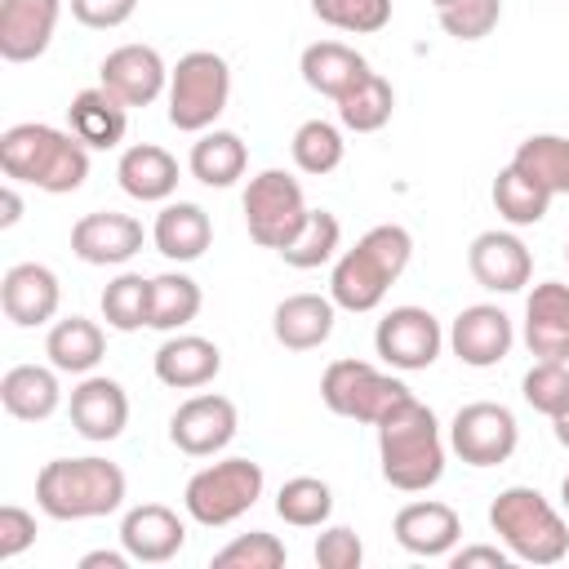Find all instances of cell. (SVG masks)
I'll use <instances>...</instances> for the list:
<instances>
[{"label":"cell","instance_id":"obj_1","mask_svg":"<svg viewBox=\"0 0 569 569\" xmlns=\"http://www.w3.org/2000/svg\"><path fill=\"white\" fill-rule=\"evenodd\" d=\"M409 258H413V236L400 222H378L333 258L329 298L338 302V311H351V316L378 311L391 284L405 276Z\"/></svg>","mask_w":569,"mask_h":569},{"label":"cell","instance_id":"obj_2","mask_svg":"<svg viewBox=\"0 0 569 569\" xmlns=\"http://www.w3.org/2000/svg\"><path fill=\"white\" fill-rule=\"evenodd\" d=\"M0 169L9 182L67 196V191H80L89 178V147L71 129L22 120L0 133Z\"/></svg>","mask_w":569,"mask_h":569},{"label":"cell","instance_id":"obj_3","mask_svg":"<svg viewBox=\"0 0 569 569\" xmlns=\"http://www.w3.org/2000/svg\"><path fill=\"white\" fill-rule=\"evenodd\" d=\"M378 467H382V480L400 493H427L431 485H440L445 476V436H440V422L436 413L409 396L405 405H396L378 427Z\"/></svg>","mask_w":569,"mask_h":569},{"label":"cell","instance_id":"obj_4","mask_svg":"<svg viewBox=\"0 0 569 569\" xmlns=\"http://www.w3.org/2000/svg\"><path fill=\"white\" fill-rule=\"evenodd\" d=\"M129 480L111 458H53L36 476V507L49 520H98L124 507Z\"/></svg>","mask_w":569,"mask_h":569},{"label":"cell","instance_id":"obj_5","mask_svg":"<svg viewBox=\"0 0 569 569\" xmlns=\"http://www.w3.org/2000/svg\"><path fill=\"white\" fill-rule=\"evenodd\" d=\"M489 529L520 565H560L569 556V525L533 485H507L489 502Z\"/></svg>","mask_w":569,"mask_h":569},{"label":"cell","instance_id":"obj_6","mask_svg":"<svg viewBox=\"0 0 569 569\" xmlns=\"http://www.w3.org/2000/svg\"><path fill=\"white\" fill-rule=\"evenodd\" d=\"M169 124L178 133H204L231 102V67L213 49H191L169 67Z\"/></svg>","mask_w":569,"mask_h":569},{"label":"cell","instance_id":"obj_7","mask_svg":"<svg viewBox=\"0 0 569 569\" xmlns=\"http://www.w3.org/2000/svg\"><path fill=\"white\" fill-rule=\"evenodd\" d=\"M262 462L253 458H222V462H209L200 467L187 489H182V507L196 525L204 529H222V525H236L258 498H262Z\"/></svg>","mask_w":569,"mask_h":569},{"label":"cell","instance_id":"obj_8","mask_svg":"<svg viewBox=\"0 0 569 569\" xmlns=\"http://www.w3.org/2000/svg\"><path fill=\"white\" fill-rule=\"evenodd\" d=\"M413 391L382 373L378 365L369 360H333L325 373H320V400L329 413L338 418H351V422H365V427H378L396 405H405Z\"/></svg>","mask_w":569,"mask_h":569},{"label":"cell","instance_id":"obj_9","mask_svg":"<svg viewBox=\"0 0 569 569\" xmlns=\"http://www.w3.org/2000/svg\"><path fill=\"white\" fill-rule=\"evenodd\" d=\"M240 209H244L249 240L262 244V249H276V253L302 231V222L311 213V204L302 196V182L293 173H284V169L253 173L244 196H240Z\"/></svg>","mask_w":569,"mask_h":569},{"label":"cell","instance_id":"obj_10","mask_svg":"<svg viewBox=\"0 0 569 569\" xmlns=\"http://www.w3.org/2000/svg\"><path fill=\"white\" fill-rule=\"evenodd\" d=\"M445 329L440 320L427 311V307H391L378 329H373V351L387 369H400V373H418V369H431L445 351Z\"/></svg>","mask_w":569,"mask_h":569},{"label":"cell","instance_id":"obj_11","mask_svg":"<svg viewBox=\"0 0 569 569\" xmlns=\"http://www.w3.org/2000/svg\"><path fill=\"white\" fill-rule=\"evenodd\" d=\"M516 445H520V422L498 400H471L449 418V449L467 467H498L516 453Z\"/></svg>","mask_w":569,"mask_h":569},{"label":"cell","instance_id":"obj_12","mask_svg":"<svg viewBox=\"0 0 569 569\" xmlns=\"http://www.w3.org/2000/svg\"><path fill=\"white\" fill-rule=\"evenodd\" d=\"M236 431H240V413L218 391H200V396L182 400L173 409V418H169V440L187 458H213V453H222L236 440Z\"/></svg>","mask_w":569,"mask_h":569},{"label":"cell","instance_id":"obj_13","mask_svg":"<svg viewBox=\"0 0 569 569\" xmlns=\"http://www.w3.org/2000/svg\"><path fill=\"white\" fill-rule=\"evenodd\" d=\"M449 351L467 365V369H493L511 356L516 347V325L498 302H471L453 316L449 325Z\"/></svg>","mask_w":569,"mask_h":569},{"label":"cell","instance_id":"obj_14","mask_svg":"<svg viewBox=\"0 0 569 569\" xmlns=\"http://www.w3.org/2000/svg\"><path fill=\"white\" fill-rule=\"evenodd\" d=\"M467 271L489 293H520L533 280V253L511 227H493L467 244Z\"/></svg>","mask_w":569,"mask_h":569},{"label":"cell","instance_id":"obj_15","mask_svg":"<svg viewBox=\"0 0 569 569\" xmlns=\"http://www.w3.org/2000/svg\"><path fill=\"white\" fill-rule=\"evenodd\" d=\"M67 413H71L76 436H84L89 445H111L129 427V396L116 378L84 373L67 396Z\"/></svg>","mask_w":569,"mask_h":569},{"label":"cell","instance_id":"obj_16","mask_svg":"<svg viewBox=\"0 0 569 569\" xmlns=\"http://www.w3.org/2000/svg\"><path fill=\"white\" fill-rule=\"evenodd\" d=\"M98 84L124 107H151L169 89V67L151 44H120L98 62Z\"/></svg>","mask_w":569,"mask_h":569},{"label":"cell","instance_id":"obj_17","mask_svg":"<svg viewBox=\"0 0 569 569\" xmlns=\"http://www.w3.org/2000/svg\"><path fill=\"white\" fill-rule=\"evenodd\" d=\"M142 222L116 209H93L71 227V253L89 267H124L133 253H142Z\"/></svg>","mask_w":569,"mask_h":569},{"label":"cell","instance_id":"obj_18","mask_svg":"<svg viewBox=\"0 0 569 569\" xmlns=\"http://www.w3.org/2000/svg\"><path fill=\"white\" fill-rule=\"evenodd\" d=\"M391 533L396 542L418 556V560H449V551L458 547L462 538V516L449 507V502H436V498H418V502H405L391 520Z\"/></svg>","mask_w":569,"mask_h":569},{"label":"cell","instance_id":"obj_19","mask_svg":"<svg viewBox=\"0 0 569 569\" xmlns=\"http://www.w3.org/2000/svg\"><path fill=\"white\" fill-rule=\"evenodd\" d=\"M0 307H4V320L18 325V329H36V325H49L62 307V284L53 276V267L44 262H13L0 280Z\"/></svg>","mask_w":569,"mask_h":569},{"label":"cell","instance_id":"obj_20","mask_svg":"<svg viewBox=\"0 0 569 569\" xmlns=\"http://www.w3.org/2000/svg\"><path fill=\"white\" fill-rule=\"evenodd\" d=\"M120 547L133 565H164L187 547V525L164 502H138L120 516Z\"/></svg>","mask_w":569,"mask_h":569},{"label":"cell","instance_id":"obj_21","mask_svg":"<svg viewBox=\"0 0 569 569\" xmlns=\"http://www.w3.org/2000/svg\"><path fill=\"white\" fill-rule=\"evenodd\" d=\"M525 347L533 360H565L569 365V284L542 280L525 298Z\"/></svg>","mask_w":569,"mask_h":569},{"label":"cell","instance_id":"obj_22","mask_svg":"<svg viewBox=\"0 0 569 569\" xmlns=\"http://www.w3.org/2000/svg\"><path fill=\"white\" fill-rule=\"evenodd\" d=\"M62 0H0V58L36 62L58 31Z\"/></svg>","mask_w":569,"mask_h":569},{"label":"cell","instance_id":"obj_23","mask_svg":"<svg viewBox=\"0 0 569 569\" xmlns=\"http://www.w3.org/2000/svg\"><path fill=\"white\" fill-rule=\"evenodd\" d=\"M151 369L173 391H200L222 373V351H218V342H209L200 333H169L156 347Z\"/></svg>","mask_w":569,"mask_h":569},{"label":"cell","instance_id":"obj_24","mask_svg":"<svg viewBox=\"0 0 569 569\" xmlns=\"http://www.w3.org/2000/svg\"><path fill=\"white\" fill-rule=\"evenodd\" d=\"M338 302L329 293H289L271 311V333L284 351H316L329 342Z\"/></svg>","mask_w":569,"mask_h":569},{"label":"cell","instance_id":"obj_25","mask_svg":"<svg viewBox=\"0 0 569 569\" xmlns=\"http://www.w3.org/2000/svg\"><path fill=\"white\" fill-rule=\"evenodd\" d=\"M116 182H120V191L129 200L164 204L178 191V160L156 142H133L116 160Z\"/></svg>","mask_w":569,"mask_h":569},{"label":"cell","instance_id":"obj_26","mask_svg":"<svg viewBox=\"0 0 569 569\" xmlns=\"http://www.w3.org/2000/svg\"><path fill=\"white\" fill-rule=\"evenodd\" d=\"M151 244L169 262H196L213 244V218L196 200H164L151 222Z\"/></svg>","mask_w":569,"mask_h":569},{"label":"cell","instance_id":"obj_27","mask_svg":"<svg viewBox=\"0 0 569 569\" xmlns=\"http://www.w3.org/2000/svg\"><path fill=\"white\" fill-rule=\"evenodd\" d=\"M67 129L89 147V151H111L124 142L129 129V107L120 98H111L102 84H89L71 98L67 107Z\"/></svg>","mask_w":569,"mask_h":569},{"label":"cell","instance_id":"obj_28","mask_svg":"<svg viewBox=\"0 0 569 569\" xmlns=\"http://www.w3.org/2000/svg\"><path fill=\"white\" fill-rule=\"evenodd\" d=\"M0 405L18 422H44L62 405V382L53 365H13L0 378Z\"/></svg>","mask_w":569,"mask_h":569},{"label":"cell","instance_id":"obj_29","mask_svg":"<svg viewBox=\"0 0 569 569\" xmlns=\"http://www.w3.org/2000/svg\"><path fill=\"white\" fill-rule=\"evenodd\" d=\"M298 71L307 80V89H316L320 98H342L347 89H356L365 76H369V62L360 49L342 44V40H316L302 49L298 58Z\"/></svg>","mask_w":569,"mask_h":569},{"label":"cell","instance_id":"obj_30","mask_svg":"<svg viewBox=\"0 0 569 569\" xmlns=\"http://www.w3.org/2000/svg\"><path fill=\"white\" fill-rule=\"evenodd\" d=\"M44 356H49V365H53L58 373L84 378V373H93L98 360L107 356V333H102V325L89 320V316H62V320H53L49 333H44Z\"/></svg>","mask_w":569,"mask_h":569},{"label":"cell","instance_id":"obj_31","mask_svg":"<svg viewBox=\"0 0 569 569\" xmlns=\"http://www.w3.org/2000/svg\"><path fill=\"white\" fill-rule=\"evenodd\" d=\"M187 169H191V178L204 182V187H218V191H222V187H236V182L244 178V169H249V147H244V138L231 133V129H204V133H196V142H191Z\"/></svg>","mask_w":569,"mask_h":569},{"label":"cell","instance_id":"obj_32","mask_svg":"<svg viewBox=\"0 0 569 569\" xmlns=\"http://www.w3.org/2000/svg\"><path fill=\"white\" fill-rule=\"evenodd\" d=\"M204 307V293L200 284L187 276V271H160L151 276V316H147V329H160V333H178L182 325H191Z\"/></svg>","mask_w":569,"mask_h":569},{"label":"cell","instance_id":"obj_33","mask_svg":"<svg viewBox=\"0 0 569 569\" xmlns=\"http://www.w3.org/2000/svg\"><path fill=\"white\" fill-rule=\"evenodd\" d=\"M489 196H493V209H498V218H502L507 227H533V222H542L547 209H551V200H556L542 182H533V178L520 173L516 164L498 169Z\"/></svg>","mask_w":569,"mask_h":569},{"label":"cell","instance_id":"obj_34","mask_svg":"<svg viewBox=\"0 0 569 569\" xmlns=\"http://www.w3.org/2000/svg\"><path fill=\"white\" fill-rule=\"evenodd\" d=\"M396 111V89L387 76L369 71L356 89H347L338 98V124L351 129V133H378Z\"/></svg>","mask_w":569,"mask_h":569},{"label":"cell","instance_id":"obj_35","mask_svg":"<svg viewBox=\"0 0 569 569\" xmlns=\"http://www.w3.org/2000/svg\"><path fill=\"white\" fill-rule=\"evenodd\" d=\"M511 164L520 173H529L533 182H542L551 196H569V138L565 133H529Z\"/></svg>","mask_w":569,"mask_h":569},{"label":"cell","instance_id":"obj_36","mask_svg":"<svg viewBox=\"0 0 569 569\" xmlns=\"http://www.w3.org/2000/svg\"><path fill=\"white\" fill-rule=\"evenodd\" d=\"M338 253H342V222L329 209H311L302 231L280 249L284 267H293V271H316V267L333 262Z\"/></svg>","mask_w":569,"mask_h":569},{"label":"cell","instance_id":"obj_37","mask_svg":"<svg viewBox=\"0 0 569 569\" xmlns=\"http://www.w3.org/2000/svg\"><path fill=\"white\" fill-rule=\"evenodd\" d=\"M289 156H293V164L302 169V173H311V178H325V173H333L338 164H342V156H347V142H342V124H333V120H302L298 129H293V142H289Z\"/></svg>","mask_w":569,"mask_h":569},{"label":"cell","instance_id":"obj_38","mask_svg":"<svg viewBox=\"0 0 569 569\" xmlns=\"http://www.w3.org/2000/svg\"><path fill=\"white\" fill-rule=\"evenodd\" d=\"M276 516L293 529H320L333 516V489L320 476H289L276 493Z\"/></svg>","mask_w":569,"mask_h":569},{"label":"cell","instance_id":"obj_39","mask_svg":"<svg viewBox=\"0 0 569 569\" xmlns=\"http://www.w3.org/2000/svg\"><path fill=\"white\" fill-rule=\"evenodd\" d=\"M147 316H151V276L120 271L116 280H107V289H102V320H107V329L133 333V329H147Z\"/></svg>","mask_w":569,"mask_h":569},{"label":"cell","instance_id":"obj_40","mask_svg":"<svg viewBox=\"0 0 569 569\" xmlns=\"http://www.w3.org/2000/svg\"><path fill=\"white\" fill-rule=\"evenodd\" d=\"M311 13L347 36H373L391 22V0H311Z\"/></svg>","mask_w":569,"mask_h":569},{"label":"cell","instance_id":"obj_41","mask_svg":"<svg viewBox=\"0 0 569 569\" xmlns=\"http://www.w3.org/2000/svg\"><path fill=\"white\" fill-rule=\"evenodd\" d=\"M289 560L284 542L267 529H249V533H236L222 551H213V569H280Z\"/></svg>","mask_w":569,"mask_h":569},{"label":"cell","instance_id":"obj_42","mask_svg":"<svg viewBox=\"0 0 569 569\" xmlns=\"http://www.w3.org/2000/svg\"><path fill=\"white\" fill-rule=\"evenodd\" d=\"M520 396L529 409L556 418L569 405V365L565 360H533L529 373L520 378Z\"/></svg>","mask_w":569,"mask_h":569},{"label":"cell","instance_id":"obj_43","mask_svg":"<svg viewBox=\"0 0 569 569\" xmlns=\"http://www.w3.org/2000/svg\"><path fill=\"white\" fill-rule=\"evenodd\" d=\"M502 18V0H453L440 9V27L445 36L471 44V40H485Z\"/></svg>","mask_w":569,"mask_h":569},{"label":"cell","instance_id":"obj_44","mask_svg":"<svg viewBox=\"0 0 569 569\" xmlns=\"http://www.w3.org/2000/svg\"><path fill=\"white\" fill-rule=\"evenodd\" d=\"M311 556H316L320 569H360L365 565V542L351 525H329V529H320Z\"/></svg>","mask_w":569,"mask_h":569},{"label":"cell","instance_id":"obj_45","mask_svg":"<svg viewBox=\"0 0 569 569\" xmlns=\"http://www.w3.org/2000/svg\"><path fill=\"white\" fill-rule=\"evenodd\" d=\"M138 13V0H71V18L89 31H116Z\"/></svg>","mask_w":569,"mask_h":569},{"label":"cell","instance_id":"obj_46","mask_svg":"<svg viewBox=\"0 0 569 569\" xmlns=\"http://www.w3.org/2000/svg\"><path fill=\"white\" fill-rule=\"evenodd\" d=\"M36 542V516L18 502L0 507V560H18Z\"/></svg>","mask_w":569,"mask_h":569},{"label":"cell","instance_id":"obj_47","mask_svg":"<svg viewBox=\"0 0 569 569\" xmlns=\"http://www.w3.org/2000/svg\"><path fill=\"white\" fill-rule=\"evenodd\" d=\"M449 565H453V569H476V565L507 569V565H511V551H507V547H489V542H476V547H453V551H449Z\"/></svg>","mask_w":569,"mask_h":569},{"label":"cell","instance_id":"obj_48","mask_svg":"<svg viewBox=\"0 0 569 569\" xmlns=\"http://www.w3.org/2000/svg\"><path fill=\"white\" fill-rule=\"evenodd\" d=\"M133 556L120 547V551H84L80 556V569H129Z\"/></svg>","mask_w":569,"mask_h":569},{"label":"cell","instance_id":"obj_49","mask_svg":"<svg viewBox=\"0 0 569 569\" xmlns=\"http://www.w3.org/2000/svg\"><path fill=\"white\" fill-rule=\"evenodd\" d=\"M0 227L9 231V227H18V218H22V196H18V187L13 182H4V191H0Z\"/></svg>","mask_w":569,"mask_h":569},{"label":"cell","instance_id":"obj_50","mask_svg":"<svg viewBox=\"0 0 569 569\" xmlns=\"http://www.w3.org/2000/svg\"><path fill=\"white\" fill-rule=\"evenodd\" d=\"M551 427H556V440H560V445L569 449V405H565V409H560V413L551 418Z\"/></svg>","mask_w":569,"mask_h":569},{"label":"cell","instance_id":"obj_51","mask_svg":"<svg viewBox=\"0 0 569 569\" xmlns=\"http://www.w3.org/2000/svg\"><path fill=\"white\" fill-rule=\"evenodd\" d=\"M560 502H565V511H569V476L560 480Z\"/></svg>","mask_w":569,"mask_h":569},{"label":"cell","instance_id":"obj_52","mask_svg":"<svg viewBox=\"0 0 569 569\" xmlns=\"http://www.w3.org/2000/svg\"><path fill=\"white\" fill-rule=\"evenodd\" d=\"M431 4H436V9H445V4H453V0H431Z\"/></svg>","mask_w":569,"mask_h":569},{"label":"cell","instance_id":"obj_53","mask_svg":"<svg viewBox=\"0 0 569 569\" xmlns=\"http://www.w3.org/2000/svg\"><path fill=\"white\" fill-rule=\"evenodd\" d=\"M565 262H569V240H565Z\"/></svg>","mask_w":569,"mask_h":569}]
</instances>
